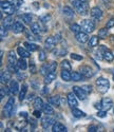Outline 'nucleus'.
<instances>
[{"label":"nucleus","mask_w":114,"mask_h":132,"mask_svg":"<svg viewBox=\"0 0 114 132\" xmlns=\"http://www.w3.org/2000/svg\"><path fill=\"white\" fill-rule=\"evenodd\" d=\"M0 5H1L2 13H4L7 16H12L15 13V5L13 4V2L6 1V0H2Z\"/></svg>","instance_id":"obj_3"},{"label":"nucleus","mask_w":114,"mask_h":132,"mask_svg":"<svg viewBox=\"0 0 114 132\" xmlns=\"http://www.w3.org/2000/svg\"><path fill=\"white\" fill-rule=\"evenodd\" d=\"M17 74V76H18V78H27V75L26 74H23V75H22V74H20V73H16Z\"/></svg>","instance_id":"obj_54"},{"label":"nucleus","mask_w":114,"mask_h":132,"mask_svg":"<svg viewBox=\"0 0 114 132\" xmlns=\"http://www.w3.org/2000/svg\"><path fill=\"white\" fill-rule=\"evenodd\" d=\"M21 18L22 20H23V22L27 23V24H31L32 22V15L31 14H23V15H21Z\"/></svg>","instance_id":"obj_37"},{"label":"nucleus","mask_w":114,"mask_h":132,"mask_svg":"<svg viewBox=\"0 0 114 132\" xmlns=\"http://www.w3.org/2000/svg\"><path fill=\"white\" fill-rule=\"evenodd\" d=\"M97 116H98V117H100V118L106 117V116H107V111H105V110H98Z\"/></svg>","instance_id":"obj_46"},{"label":"nucleus","mask_w":114,"mask_h":132,"mask_svg":"<svg viewBox=\"0 0 114 132\" xmlns=\"http://www.w3.org/2000/svg\"><path fill=\"white\" fill-rule=\"evenodd\" d=\"M27 92H28V86L27 85H22V88L21 90L19 91V101H23L26 98V95H27Z\"/></svg>","instance_id":"obj_31"},{"label":"nucleus","mask_w":114,"mask_h":132,"mask_svg":"<svg viewBox=\"0 0 114 132\" xmlns=\"http://www.w3.org/2000/svg\"><path fill=\"white\" fill-rule=\"evenodd\" d=\"M71 58L73 60H77V61H80L84 59V57L82 56V55H79V54H76V53H72L71 54Z\"/></svg>","instance_id":"obj_41"},{"label":"nucleus","mask_w":114,"mask_h":132,"mask_svg":"<svg viewBox=\"0 0 114 132\" xmlns=\"http://www.w3.org/2000/svg\"><path fill=\"white\" fill-rule=\"evenodd\" d=\"M80 73L85 76V78H90L94 75V71L89 65H83V67H80Z\"/></svg>","instance_id":"obj_10"},{"label":"nucleus","mask_w":114,"mask_h":132,"mask_svg":"<svg viewBox=\"0 0 114 132\" xmlns=\"http://www.w3.org/2000/svg\"><path fill=\"white\" fill-rule=\"evenodd\" d=\"M113 80H114V74H113Z\"/></svg>","instance_id":"obj_56"},{"label":"nucleus","mask_w":114,"mask_h":132,"mask_svg":"<svg viewBox=\"0 0 114 132\" xmlns=\"http://www.w3.org/2000/svg\"><path fill=\"white\" fill-rule=\"evenodd\" d=\"M113 106V102L111 98L109 97H105L102 98L101 101V110H105V111H108V110H110Z\"/></svg>","instance_id":"obj_13"},{"label":"nucleus","mask_w":114,"mask_h":132,"mask_svg":"<svg viewBox=\"0 0 114 132\" xmlns=\"http://www.w3.org/2000/svg\"><path fill=\"white\" fill-rule=\"evenodd\" d=\"M34 116L37 117V118H40L41 117V110L35 109V111H34Z\"/></svg>","instance_id":"obj_51"},{"label":"nucleus","mask_w":114,"mask_h":132,"mask_svg":"<svg viewBox=\"0 0 114 132\" xmlns=\"http://www.w3.org/2000/svg\"><path fill=\"white\" fill-rule=\"evenodd\" d=\"M84 1H87V0H84Z\"/></svg>","instance_id":"obj_57"},{"label":"nucleus","mask_w":114,"mask_h":132,"mask_svg":"<svg viewBox=\"0 0 114 132\" xmlns=\"http://www.w3.org/2000/svg\"><path fill=\"white\" fill-rule=\"evenodd\" d=\"M91 16H92V18L93 19H95V20H100L101 19V17H102V12H101V10L99 9V7H97V6H95V7H93L92 10H91Z\"/></svg>","instance_id":"obj_16"},{"label":"nucleus","mask_w":114,"mask_h":132,"mask_svg":"<svg viewBox=\"0 0 114 132\" xmlns=\"http://www.w3.org/2000/svg\"><path fill=\"white\" fill-rule=\"evenodd\" d=\"M72 4L74 6V10L79 15H83V16L88 15L89 5L87 1H84V0H72Z\"/></svg>","instance_id":"obj_1"},{"label":"nucleus","mask_w":114,"mask_h":132,"mask_svg":"<svg viewBox=\"0 0 114 132\" xmlns=\"http://www.w3.org/2000/svg\"><path fill=\"white\" fill-rule=\"evenodd\" d=\"M88 42H89V47L90 48L97 47L98 46V42H99V37L98 36H92Z\"/></svg>","instance_id":"obj_30"},{"label":"nucleus","mask_w":114,"mask_h":132,"mask_svg":"<svg viewBox=\"0 0 114 132\" xmlns=\"http://www.w3.org/2000/svg\"><path fill=\"white\" fill-rule=\"evenodd\" d=\"M54 123H55V120H54V118L53 117H50V116H45V117H43L42 118V120H41V126H42V128L43 129H48L49 127H51V126H53L54 125Z\"/></svg>","instance_id":"obj_12"},{"label":"nucleus","mask_w":114,"mask_h":132,"mask_svg":"<svg viewBox=\"0 0 114 132\" xmlns=\"http://www.w3.org/2000/svg\"><path fill=\"white\" fill-rule=\"evenodd\" d=\"M42 110H43V112L47 115H52L54 113V109H53V107H52V105L50 103L49 104H44Z\"/></svg>","instance_id":"obj_29"},{"label":"nucleus","mask_w":114,"mask_h":132,"mask_svg":"<svg viewBox=\"0 0 114 132\" xmlns=\"http://www.w3.org/2000/svg\"><path fill=\"white\" fill-rule=\"evenodd\" d=\"M48 102H49L52 106H54V107H56V108H58V107L60 106V96H59V95H53V96H50V97L48 98Z\"/></svg>","instance_id":"obj_17"},{"label":"nucleus","mask_w":114,"mask_h":132,"mask_svg":"<svg viewBox=\"0 0 114 132\" xmlns=\"http://www.w3.org/2000/svg\"><path fill=\"white\" fill-rule=\"evenodd\" d=\"M70 29H71V31H72L73 33H75V34H77V33H79V32H82V31H83V28H82V26L76 24V23H74V24H71Z\"/></svg>","instance_id":"obj_38"},{"label":"nucleus","mask_w":114,"mask_h":132,"mask_svg":"<svg viewBox=\"0 0 114 132\" xmlns=\"http://www.w3.org/2000/svg\"><path fill=\"white\" fill-rule=\"evenodd\" d=\"M25 46H26V48H27L30 52H35V51L38 50V46L35 45V43H33V42L27 41V42H25Z\"/></svg>","instance_id":"obj_34"},{"label":"nucleus","mask_w":114,"mask_h":132,"mask_svg":"<svg viewBox=\"0 0 114 132\" xmlns=\"http://www.w3.org/2000/svg\"><path fill=\"white\" fill-rule=\"evenodd\" d=\"M1 88L3 89V91H4L5 95H10V94H12V92H11V89H10V87H7L6 85H5V86H2Z\"/></svg>","instance_id":"obj_48"},{"label":"nucleus","mask_w":114,"mask_h":132,"mask_svg":"<svg viewBox=\"0 0 114 132\" xmlns=\"http://www.w3.org/2000/svg\"><path fill=\"white\" fill-rule=\"evenodd\" d=\"M60 65H61V68H62L63 70H69V71H71V69H72L70 62L68 61V60H62L61 63H60Z\"/></svg>","instance_id":"obj_39"},{"label":"nucleus","mask_w":114,"mask_h":132,"mask_svg":"<svg viewBox=\"0 0 114 132\" xmlns=\"http://www.w3.org/2000/svg\"><path fill=\"white\" fill-rule=\"evenodd\" d=\"M17 65H18V68H19L20 70L25 71V70H27V68H28V62L26 61V59H25L23 57H21V58L17 61Z\"/></svg>","instance_id":"obj_32"},{"label":"nucleus","mask_w":114,"mask_h":132,"mask_svg":"<svg viewBox=\"0 0 114 132\" xmlns=\"http://www.w3.org/2000/svg\"><path fill=\"white\" fill-rule=\"evenodd\" d=\"M75 38L78 42L80 43H86L89 41V36H88V33L87 32H79L77 34H75Z\"/></svg>","instance_id":"obj_11"},{"label":"nucleus","mask_w":114,"mask_h":132,"mask_svg":"<svg viewBox=\"0 0 114 132\" xmlns=\"http://www.w3.org/2000/svg\"><path fill=\"white\" fill-rule=\"evenodd\" d=\"M89 131L90 132H96V131H98V127L97 126H90L89 127Z\"/></svg>","instance_id":"obj_52"},{"label":"nucleus","mask_w":114,"mask_h":132,"mask_svg":"<svg viewBox=\"0 0 114 132\" xmlns=\"http://www.w3.org/2000/svg\"><path fill=\"white\" fill-rule=\"evenodd\" d=\"M38 59L39 61H44L47 59V54L43 50H39V53H38Z\"/></svg>","instance_id":"obj_40"},{"label":"nucleus","mask_w":114,"mask_h":132,"mask_svg":"<svg viewBox=\"0 0 114 132\" xmlns=\"http://www.w3.org/2000/svg\"><path fill=\"white\" fill-rule=\"evenodd\" d=\"M31 32L33 33V34H35V35L40 34V32H41V28H40L39 23H37V22L32 23V24H31Z\"/></svg>","instance_id":"obj_27"},{"label":"nucleus","mask_w":114,"mask_h":132,"mask_svg":"<svg viewBox=\"0 0 114 132\" xmlns=\"http://www.w3.org/2000/svg\"><path fill=\"white\" fill-rule=\"evenodd\" d=\"M15 98L14 97H10L7 103L5 104L4 106V109H3V115L5 117H11L14 112V108H15Z\"/></svg>","instance_id":"obj_4"},{"label":"nucleus","mask_w":114,"mask_h":132,"mask_svg":"<svg viewBox=\"0 0 114 132\" xmlns=\"http://www.w3.org/2000/svg\"><path fill=\"white\" fill-rule=\"evenodd\" d=\"M72 114L73 116H75L76 118H82V117H85L86 116V113L84 111H82V110L77 109L76 107L75 108H72Z\"/></svg>","instance_id":"obj_26"},{"label":"nucleus","mask_w":114,"mask_h":132,"mask_svg":"<svg viewBox=\"0 0 114 132\" xmlns=\"http://www.w3.org/2000/svg\"><path fill=\"white\" fill-rule=\"evenodd\" d=\"M82 28L85 32L87 33H92L95 29V22L93 20H90V19H85L82 21Z\"/></svg>","instance_id":"obj_5"},{"label":"nucleus","mask_w":114,"mask_h":132,"mask_svg":"<svg viewBox=\"0 0 114 132\" xmlns=\"http://www.w3.org/2000/svg\"><path fill=\"white\" fill-rule=\"evenodd\" d=\"M33 106H34V108L37 109V110H42L43 106H44L42 98L41 97H36L35 101H34V103H33Z\"/></svg>","instance_id":"obj_25"},{"label":"nucleus","mask_w":114,"mask_h":132,"mask_svg":"<svg viewBox=\"0 0 114 132\" xmlns=\"http://www.w3.org/2000/svg\"><path fill=\"white\" fill-rule=\"evenodd\" d=\"M12 2L16 7H19L22 4V0H12Z\"/></svg>","instance_id":"obj_50"},{"label":"nucleus","mask_w":114,"mask_h":132,"mask_svg":"<svg viewBox=\"0 0 114 132\" xmlns=\"http://www.w3.org/2000/svg\"><path fill=\"white\" fill-rule=\"evenodd\" d=\"M30 71H31L32 74H35L36 71H37V70H36V67H35V63H34L33 60L30 62Z\"/></svg>","instance_id":"obj_43"},{"label":"nucleus","mask_w":114,"mask_h":132,"mask_svg":"<svg viewBox=\"0 0 114 132\" xmlns=\"http://www.w3.org/2000/svg\"><path fill=\"white\" fill-rule=\"evenodd\" d=\"M51 71H50V63H44L41 65V68H40V74L45 76L47 74H49Z\"/></svg>","instance_id":"obj_35"},{"label":"nucleus","mask_w":114,"mask_h":132,"mask_svg":"<svg viewBox=\"0 0 114 132\" xmlns=\"http://www.w3.org/2000/svg\"><path fill=\"white\" fill-rule=\"evenodd\" d=\"M108 36V29L107 28H104V29H100L98 31V37L101 38V39H105L107 38Z\"/></svg>","instance_id":"obj_36"},{"label":"nucleus","mask_w":114,"mask_h":132,"mask_svg":"<svg viewBox=\"0 0 114 132\" xmlns=\"http://www.w3.org/2000/svg\"><path fill=\"white\" fill-rule=\"evenodd\" d=\"M52 131L53 132H66L67 127L62 125L61 123H54V125L52 126Z\"/></svg>","instance_id":"obj_21"},{"label":"nucleus","mask_w":114,"mask_h":132,"mask_svg":"<svg viewBox=\"0 0 114 132\" xmlns=\"http://www.w3.org/2000/svg\"><path fill=\"white\" fill-rule=\"evenodd\" d=\"M82 88L85 90V92H86L87 94H90L91 92H92V87H91L90 85H84Z\"/></svg>","instance_id":"obj_42"},{"label":"nucleus","mask_w":114,"mask_h":132,"mask_svg":"<svg viewBox=\"0 0 114 132\" xmlns=\"http://www.w3.org/2000/svg\"><path fill=\"white\" fill-rule=\"evenodd\" d=\"M60 77H61V79L63 81H67V82L72 80V75H71V73H70L69 70H63L62 69V71L60 73Z\"/></svg>","instance_id":"obj_22"},{"label":"nucleus","mask_w":114,"mask_h":132,"mask_svg":"<svg viewBox=\"0 0 114 132\" xmlns=\"http://www.w3.org/2000/svg\"><path fill=\"white\" fill-rule=\"evenodd\" d=\"M17 53L19 54L20 57H23V58H28V57L31 56V52H30L27 48L18 47V48H17Z\"/></svg>","instance_id":"obj_19"},{"label":"nucleus","mask_w":114,"mask_h":132,"mask_svg":"<svg viewBox=\"0 0 114 132\" xmlns=\"http://www.w3.org/2000/svg\"><path fill=\"white\" fill-rule=\"evenodd\" d=\"M58 40H59V39L57 38L56 36H50V37H48L47 39H45V41H44V47H45V49L49 50V51H52V50L56 47Z\"/></svg>","instance_id":"obj_6"},{"label":"nucleus","mask_w":114,"mask_h":132,"mask_svg":"<svg viewBox=\"0 0 114 132\" xmlns=\"http://www.w3.org/2000/svg\"><path fill=\"white\" fill-rule=\"evenodd\" d=\"M62 12H63V15L67 16L68 18H73L74 17V12H73V10L70 6H64L63 10H62Z\"/></svg>","instance_id":"obj_33"},{"label":"nucleus","mask_w":114,"mask_h":132,"mask_svg":"<svg viewBox=\"0 0 114 132\" xmlns=\"http://www.w3.org/2000/svg\"><path fill=\"white\" fill-rule=\"evenodd\" d=\"M94 107H95L96 109H98V110H101V102H100V103H95Z\"/></svg>","instance_id":"obj_53"},{"label":"nucleus","mask_w":114,"mask_h":132,"mask_svg":"<svg viewBox=\"0 0 114 132\" xmlns=\"http://www.w3.org/2000/svg\"><path fill=\"white\" fill-rule=\"evenodd\" d=\"M0 79H1V84L2 85H6V84L11 82V79H12V72H11L10 70L2 71L1 72V76H0Z\"/></svg>","instance_id":"obj_9"},{"label":"nucleus","mask_w":114,"mask_h":132,"mask_svg":"<svg viewBox=\"0 0 114 132\" xmlns=\"http://www.w3.org/2000/svg\"><path fill=\"white\" fill-rule=\"evenodd\" d=\"M12 31L15 34H20V33L25 31V26L22 24V22H20V21H15L12 27Z\"/></svg>","instance_id":"obj_15"},{"label":"nucleus","mask_w":114,"mask_h":132,"mask_svg":"<svg viewBox=\"0 0 114 132\" xmlns=\"http://www.w3.org/2000/svg\"><path fill=\"white\" fill-rule=\"evenodd\" d=\"M50 19H51V16H50V15H45V16H43V17H41V18H40V20L42 21L43 23H47V22H49Z\"/></svg>","instance_id":"obj_49"},{"label":"nucleus","mask_w":114,"mask_h":132,"mask_svg":"<svg viewBox=\"0 0 114 132\" xmlns=\"http://www.w3.org/2000/svg\"><path fill=\"white\" fill-rule=\"evenodd\" d=\"M113 27H114V18H111V19L108 20V22H107V24H106V28L109 30V29H111V28H113Z\"/></svg>","instance_id":"obj_45"},{"label":"nucleus","mask_w":114,"mask_h":132,"mask_svg":"<svg viewBox=\"0 0 114 132\" xmlns=\"http://www.w3.org/2000/svg\"><path fill=\"white\" fill-rule=\"evenodd\" d=\"M20 116L21 117H28V114H27V112H20Z\"/></svg>","instance_id":"obj_55"},{"label":"nucleus","mask_w":114,"mask_h":132,"mask_svg":"<svg viewBox=\"0 0 114 132\" xmlns=\"http://www.w3.org/2000/svg\"><path fill=\"white\" fill-rule=\"evenodd\" d=\"M14 24V18L12 16H7L6 18L2 19V26L7 30V29H12Z\"/></svg>","instance_id":"obj_18"},{"label":"nucleus","mask_w":114,"mask_h":132,"mask_svg":"<svg viewBox=\"0 0 114 132\" xmlns=\"http://www.w3.org/2000/svg\"><path fill=\"white\" fill-rule=\"evenodd\" d=\"M55 79H56V73L55 72H50L49 74H47L44 76V84L45 85H50Z\"/></svg>","instance_id":"obj_24"},{"label":"nucleus","mask_w":114,"mask_h":132,"mask_svg":"<svg viewBox=\"0 0 114 132\" xmlns=\"http://www.w3.org/2000/svg\"><path fill=\"white\" fill-rule=\"evenodd\" d=\"M101 49H102V59L106 60L107 62L113 61L114 60V54L110 50H108L107 48H105V47H102Z\"/></svg>","instance_id":"obj_8"},{"label":"nucleus","mask_w":114,"mask_h":132,"mask_svg":"<svg viewBox=\"0 0 114 132\" xmlns=\"http://www.w3.org/2000/svg\"><path fill=\"white\" fill-rule=\"evenodd\" d=\"M77 96L74 94V92H71L68 94V104L71 108H75L78 106V102H77Z\"/></svg>","instance_id":"obj_14"},{"label":"nucleus","mask_w":114,"mask_h":132,"mask_svg":"<svg viewBox=\"0 0 114 132\" xmlns=\"http://www.w3.org/2000/svg\"><path fill=\"white\" fill-rule=\"evenodd\" d=\"M96 87H97V91L101 94H105L107 93V91L109 90L110 88V82L107 78L105 77H99L96 80Z\"/></svg>","instance_id":"obj_2"},{"label":"nucleus","mask_w":114,"mask_h":132,"mask_svg":"<svg viewBox=\"0 0 114 132\" xmlns=\"http://www.w3.org/2000/svg\"><path fill=\"white\" fill-rule=\"evenodd\" d=\"M73 92H74V94L77 96V98H79L80 101H85L86 98H87V93L85 92V90L83 89L82 87L74 86V87H73Z\"/></svg>","instance_id":"obj_7"},{"label":"nucleus","mask_w":114,"mask_h":132,"mask_svg":"<svg viewBox=\"0 0 114 132\" xmlns=\"http://www.w3.org/2000/svg\"><path fill=\"white\" fill-rule=\"evenodd\" d=\"M10 89H11V92H12L13 95H16L19 92V84H18V81L15 80V79L11 80V82H10Z\"/></svg>","instance_id":"obj_20"},{"label":"nucleus","mask_w":114,"mask_h":132,"mask_svg":"<svg viewBox=\"0 0 114 132\" xmlns=\"http://www.w3.org/2000/svg\"><path fill=\"white\" fill-rule=\"evenodd\" d=\"M0 36H1V39L6 36V29L3 26H1V28H0Z\"/></svg>","instance_id":"obj_44"},{"label":"nucleus","mask_w":114,"mask_h":132,"mask_svg":"<svg viewBox=\"0 0 114 132\" xmlns=\"http://www.w3.org/2000/svg\"><path fill=\"white\" fill-rule=\"evenodd\" d=\"M71 75H72L73 81H80V80H84V78H85V76L80 72H72Z\"/></svg>","instance_id":"obj_28"},{"label":"nucleus","mask_w":114,"mask_h":132,"mask_svg":"<svg viewBox=\"0 0 114 132\" xmlns=\"http://www.w3.org/2000/svg\"><path fill=\"white\" fill-rule=\"evenodd\" d=\"M50 63V71L51 72H55V70H56V68H57V63L55 62V61H51V62H49Z\"/></svg>","instance_id":"obj_47"},{"label":"nucleus","mask_w":114,"mask_h":132,"mask_svg":"<svg viewBox=\"0 0 114 132\" xmlns=\"http://www.w3.org/2000/svg\"><path fill=\"white\" fill-rule=\"evenodd\" d=\"M17 59H16V54L14 51H10L7 54V64H17Z\"/></svg>","instance_id":"obj_23"},{"label":"nucleus","mask_w":114,"mask_h":132,"mask_svg":"<svg viewBox=\"0 0 114 132\" xmlns=\"http://www.w3.org/2000/svg\"><path fill=\"white\" fill-rule=\"evenodd\" d=\"M113 112H114V109H113Z\"/></svg>","instance_id":"obj_58"}]
</instances>
